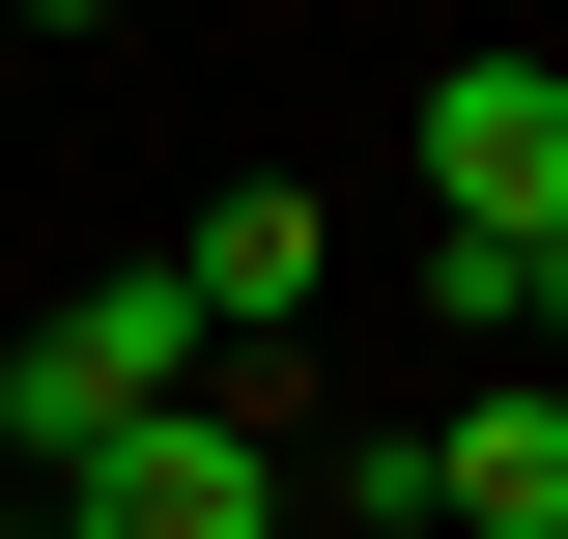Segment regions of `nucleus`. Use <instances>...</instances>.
Masks as SVG:
<instances>
[{"label":"nucleus","mask_w":568,"mask_h":539,"mask_svg":"<svg viewBox=\"0 0 568 539\" xmlns=\"http://www.w3.org/2000/svg\"><path fill=\"white\" fill-rule=\"evenodd\" d=\"M0 539H58V511H0Z\"/></svg>","instance_id":"nucleus-8"},{"label":"nucleus","mask_w":568,"mask_h":539,"mask_svg":"<svg viewBox=\"0 0 568 539\" xmlns=\"http://www.w3.org/2000/svg\"><path fill=\"white\" fill-rule=\"evenodd\" d=\"M426 539H568V398H455L426 426Z\"/></svg>","instance_id":"nucleus-4"},{"label":"nucleus","mask_w":568,"mask_h":539,"mask_svg":"<svg viewBox=\"0 0 568 539\" xmlns=\"http://www.w3.org/2000/svg\"><path fill=\"white\" fill-rule=\"evenodd\" d=\"M511 313H540V340H568V227H540V256H511Z\"/></svg>","instance_id":"nucleus-6"},{"label":"nucleus","mask_w":568,"mask_h":539,"mask_svg":"<svg viewBox=\"0 0 568 539\" xmlns=\"http://www.w3.org/2000/svg\"><path fill=\"white\" fill-rule=\"evenodd\" d=\"M29 29H114V0H29Z\"/></svg>","instance_id":"nucleus-7"},{"label":"nucleus","mask_w":568,"mask_h":539,"mask_svg":"<svg viewBox=\"0 0 568 539\" xmlns=\"http://www.w3.org/2000/svg\"><path fill=\"white\" fill-rule=\"evenodd\" d=\"M58 539H284V426H256V398L114 426V455H58Z\"/></svg>","instance_id":"nucleus-2"},{"label":"nucleus","mask_w":568,"mask_h":539,"mask_svg":"<svg viewBox=\"0 0 568 539\" xmlns=\"http://www.w3.org/2000/svg\"><path fill=\"white\" fill-rule=\"evenodd\" d=\"M171 284H200V340H284V313H313V200H227Z\"/></svg>","instance_id":"nucleus-5"},{"label":"nucleus","mask_w":568,"mask_h":539,"mask_svg":"<svg viewBox=\"0 0 568 539\" xmlns=\"http://www.w3.org/2000/svg\"><path fill=\"white\" fill-rule=\"evenodd\" d=\"M426 227H511V256L568 227V58H455L426 85Z\"/></svg>","instance_id":"nucleus-3"},{"label":"nucleus","mask_w":568,"mask_h":539,"mask_svg":"<svg viewBox=\"0 0 568 539\" xmlns=\"http://www.w3.org/2000/svg\"><path fill=\"white\" fill-rule=\"evenodd\" d=\"M171 398H200V284H171V256H114L29 369H0V426H29V455H114V426H171Z\"/></svg>","instance_id":"nucleus-1"}]
</instances>
